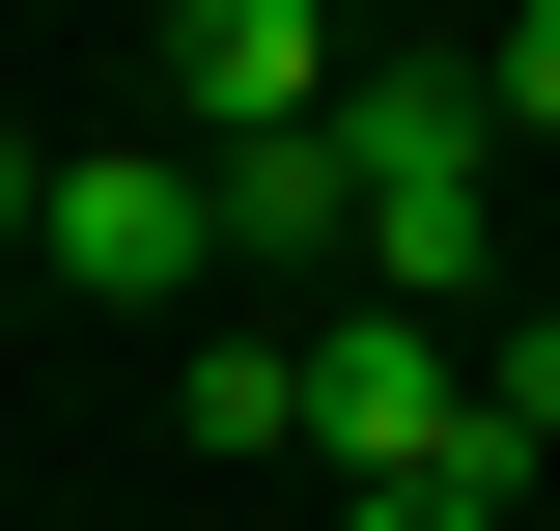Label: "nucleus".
<instances>
[{
  "label": "nucleus",
  "mask_w": 560,
  "mask_h": 531,
  "mask_svg": "<svg viewBox=\"0 0 560 531\" xmlns=\"http://www.w3.org/2000/svg\"><path fill=\"white\" fill-rule=\"evenodd\" d=\"M337 252L420 335L504 280V113H477V57H337Z\"/></svg>",
  "instance_id": "1"
},
{
  "label": "nucleus",
  "mask_w": 560,
  "mask_h": 531,
  "mask_svg": "<svg viewBox=\"0 0 560 531\" xmlns=\"http://www.w3.org/2000/svg\"><path fill=\"white\" fill-rule=\"evenodd\" d=\"M308 475H337V504H393V475L533 504V475L477 448V335H420V308H337V335H308Z\"/></svg>",
  "instance_id": "2"
},
{
  "label": "nucleus",
  "mask_w": 560,
  "mask_h": 531,
  "mask_svg": "<svg viewBox=\"0 0 560 531\" xmlns=\"http://www.w3.org/2000/svg\"><path fill=\"white\" fill-rule=\"evenodd\" d=\"M28 252H57V308H197V280H224V224H197V140H57Z\"/></svg>",
  "instance_id": "3"
},
{
  "label": "nucleus",
  "mask_w": 560,
  "mask_h": 531,
  "mask_svg": "<svg viewBox=\"0 0 560 531\" xmlns=\"http://www.w3.org/2000/svg\"><path fill=\"white\" fill-rule=\"evenodd\" d=\"M168 113H197V140L337 113V0H168Z\"/></svg>",
  "instance_id": "4"
},
{
  "label": "nucleus",
  "mask_w": 560,
  "mask_h": 531,
  "mask_svg": "<svg viewBox=\"0 0 560 531\" xmlns=\"http://www.w3.org/2000/svg\"><path fill=\"white\" fill-rule=\"evenodd\" d=\"M197 224H224V252H337V113H280V140H197Z\"/></svg>",
  "instance_id": "5"
},
{
  "label": "nucleus",
  "mask_w": 560,
  "mask_h": 531,
  "mask_svg": "<svg viewBox=\"0 0 560 531\" xmlns=\"http://www.w3.org/2000/svg\"><path fill=\"white\" fill-rule=\"evenodd\" d=\"M168 420H197L224 475H280V448H308V335H280V308H224L197 364H168Z\"/></svg>",
  "instance_id": "6"
},
{
  "label": "nucleus",
  "mask_w": 560,
  "mask_h": 531,
  "mask_svg": "<svg viewBox=\"0 0 560 531\" xmlns=\"http://www.w3.org/2000/svg\"><path fill=\"white\" fill-rule=\"evenodd\" d=\"M477 448H504V475H560V308H504V364H477Z\"/></svg>",
  "instance_id": "7"
},
{
  "label": "nucleus",
  "mask_w": 560,
  "mask_h": 531,
  "mask_svg": "<svg viewBox=\"0 0 560 531\" xmlns=\"http://www.w3.org/2000/svg\"><path fill=\"white\" fill-rule=\"evenodd\" d=\"M477 113H504V140H560V0H504V57H477Z\"/></svg>",
  "instance_id": "8"
},
{
  "label": "nucleus",
  "mask_w": 560,
  "mask_h": 531,
  "mask_svg": "<svg viewBox=\"0 0 560 531\" xmlns=\"http://www.w3.org/2000/svg\"><path fill=\"white\" fill-rule=\"evenodd\" d=\"M337 531H533V504H448V475H393V504H337Z\"/></svg>",
  "instance_id": "9"
},
{
  "label": "nucleus",
  "mask_w": 560,
  "mask_h": 531,
  "mask_svg": "<svg viewBox=\"0 0 560 531\" xmlns=\"http://www.w3.org/2000/svg\"><path fill=\"white\" fill-rule=\"evenodd\" d=\"M28 197H57V140H28V113H0V252H28Z\"/></svg>",
  "instance_id": "10"
}]
</instances>
